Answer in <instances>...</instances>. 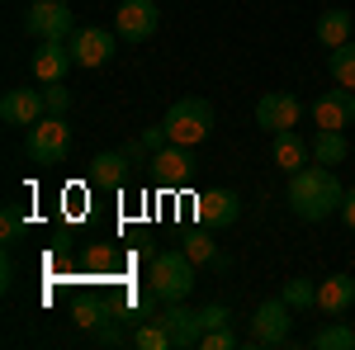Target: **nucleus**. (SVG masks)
Returning a JSON list of instances; mask_svg holds the SVG:
<instances>
[{
	"label": "nucleus",
	"mask_w": 355,
	"mask_h": 350,
	"mask_svg": "<svg viewBox=\"0 0 355 350\" xmlns=\"http://www.w3.org/2000/svg\"><path fill=\"white\" fill-rule=\"evenodd\" d=\"M152 322H162V331L171 336V346H175V350L199 346V336H204V322H199V313H194L190 303H166Z\"/></svg>",
	"instance_id": "9"
},
{
	"label": "nucleus",
	"mask_w": 355,
	"mask_h": 350,
	"mask_svg": "<svg viewBox=\"0 0 355 350\" xmlns=\"http://www.w3.org/2000/svg\"><path fill=\"white\" fill-rule=\"evenodd\" d=\"M133 346L137 350H175V346H171V336L162 331V322H152V317L133 331Z\"/></svg>",
	"instance_id": "25"
},
{
	"label": "nucleus",
	"mask_w": 355,
	"mask_h": 350,
	"mask_svg": "<svg viewBox=\"0 0 355 350\" xmlns=\"http://www.w3.org/2000/svg\"><path fill=\"white\" fill-rule=\"evenodd\" d=\"M194 213H199V222L209 232H223V227H232L242 218V194L237 189H209V194L194 199Z\"/></svg>",
	"instance_id": "10"
},
{
	"label": "nucleus",
	"mask_w": 355,
	"mask_h": 350,
	"mask_svg": "<svg viewBox=\"0 0 355 350\" xmlns=\"http://www.w3.org/2000/svg\"><path fill=\"white\" fill-rule=\"evenodd\" d=\"M142 147L157 157L162 147H171V133H166V123H157V128H142Z\"/></svg>",
	"instance_id": "31"
},
{
	"label": "nucleus",
	"mask_w": 355,
	"mask_h": 350,
	"mask_svg": "<svg viewBox=\"0 0 355 350\" xmlns=\"http://www.w3.org/2000/svg\"><path fill=\"white\" fill-rule=\"evenodd\" d=\"M128 152L119 147V152H100L95 161H90V185L95 189H123V180H128Z\"/></svg>",
	"instance_id": "16"
},
{
	"label": "nucleus",
	"mask_w": 355,
	"mask_h": 350,
	"mask_svg": "<svg viewBox=\"0 0 355 350\" xmlns=\"http://www.w3.org/2000/svg\"><path fill=\"white\" fill-rule=\"evenodd\" d=\"M162 24V10H157V0H123L119 10H114V33L119 38H128V43H142V38H152Z\"/></svg>",
	"instance_id": "8"
},
{
	"label": "nucleus",
	"mask_w": 355,
	"mask_h": 350,
	"mask_svg": "<svg viewBox=\"0 0 355 350\" xmlns=\"http://www.w3.org/2000/svg\"><path fill=\"white\" fill-rule=\"evenodd\" d=\"M289 326H294V308H289L284 298H266V303H256V317H251V346H261V350L289 346Z\"/></svg>",
	"instance_id": "6"
},
{
	"label": "nucleus",
	"mask_w": 355,
	"mask_h": 350,
	"mask_svg": "<svg viewBox=\"0 0 355 350\" xmlns=\"http://www.w3.org/2000/svg\"><path fill=\"white\" fill-rule=\"evenodd\" d=\"M232 346H237V336H232L227 326H214V331L199 336V350H232Z\"/></svg>",
	"instance_id": "28"
},
{
	"label": "nucleus",
	"mask_w": 355,
	"mask_h": 350,
	"mask_svg": "<svg viewBox=\"0 0 355 350\" xmlns=\"http://www.w3.org/2000/svg\"><path fill=\"white\" fill-rule=\"evenodd\" d=\"M166 133L171 142H180V147H199L209 128H214V105L209 100H199V95H185V100H175V105L166 109Z\"/></svg>",
	"instance_id": "3"
},
{
	"label": "nucleus",
	"mask_w": 355,
	"mask_h": 350,
	"mask_svg": "<svg viewBox=\"0 0 355 350\" xmlns=\"http://www.w3.org/2000/svg\"><path fill=\"white\" fill-rule=\"evenodd\" d=\"M71 57H76V67H105L114 57V43H119V33H110V28H100V24H85L76 28L71 38Z\"/></svg>",
	"instance_id": "11"
},
{
	"label": "nucleus",
	"mask_w": 355,
	"mask_h": 350,
	"mask_svg": "<svg viewBox=\"0 0 355 350\" xmlns=\"http://www.w3.org/2000/svg\"><path fill=\"white\" fill-rule=\"evenodd\" d=\"M270 157H275V166H284V170L294 175V170H303V166L313 161V142H303L294 128H289V133H275L270 137Z\"/></svg>",
	"instance_id": "17"
},
{
	"label": "nucleus",
	"mask_w": 355,
	"mask_h": 350,
	"mask_svg": "<svg viewBox=\"0 0 355 350\" xmlns=\"http://www.w3.org/2000/svg\"><path fill=\"white\" fill-rule=\"evenodd\" d=\"M194 147H180V142H171V147H162L157 157H152V170H157V180H162L166 189H180L185 180L194 175Z\"/></svg>",
	"instance_id": "14"
},
{
	"label": "nucleus",
	"mask_w": 355,
	"mask_h": 350,
	"mask_svg": "<svg viewBox=\"0 0 355 350\" xmlns=\"http://www.w3.org/2000/svg\"><path fill=\"white\" fill-rule=\"evenodd\" d=\"M318 308L327 313V317H341L346 308H355V279L351 274H331L318 284Z\"/></svg>",
	"instance_id": "18"
},
{
	"label": "nucleus",
	"mask_w": 355,
	"mask_h": 350,
	"mask_svg": "<svg viewBox=\"0 0 355 350\" xmlns=\"http://www.w3.org/2000/svg\"><path fill=\"white\" fill-rule=\"evenodd\" d=\"M95 341H100V346H123V331H119L114 322H100V331H95Z\"/></svg>",
	"instance_id": "32"
},
{
	"label": "nucleus",
	"mask_w": 355,
	"mask_h": 350,
	"mask_svg": "<svg viewBox=\"0 0 355 350\" xmlns=\"http://www.w3.org/2000/svg\"><path fill=\"white\" fill-rule=\"evenodd\" d=\"M76 322H81V326H100V322H110V308H100V303H81V308H76Z\"/></svg>",
	"instance_id": "29"
},
{
	"label": "nucleus",
	"mask_w": 355,
	"mask_h": 350,
	"mask_svg": "<svg viewBox=\"0 0 355 350\" xmlns=\"http://www.w3.org/2000/svg\"><path fill=\"white\" fill-rule=\"evenodd\" d=\"M194 261L175 246V251H157L152 256V270H147V284H152V294H157V303H185V298L194 294Z\"/></svg>",
	"instance_id": "2"
},
{
	"label": "nucleus",
	"mask_w": 355,
	"mask_h": 350,
	"mask_svg": "<svg viewBox=\"0 0 355 350\" xmlns=\"http://www.w3.org/2000/svg\"><path fill=\"white\" fill-rule=\"evenodd\" d=\"M313 119H318V128H351L355 123V90H322L318 100H313Z\"/></svg>",
	"instance_id": "15"
},
{
	"label": "nucleus",
	"mask_w": 355,
	"mask_h": 350,
	"mask_svg": "<svg viewBox=\"0 0 355 350\" xmlns=\"http://www.w3.org/2000/svg\"><path fill=\"white\" fill-rule=\"evenodd\" d=\"M0 232H5V246L19 242V232H24V218H19V209H15V204H5V213H0Z\"/></svg>",
	"instance_id": "27"
},
{
	"label": "nucleus",
	"mask_w": 355,
	"mask_h": 350,
	"mask_svg": "<svg viewBox=\"0 0 355 350\" xmlns=\"http://www.w3.org/2000/svg\"><path fill=\"white\" fill-rule=\"evenodd\" d=\"M24 33L33 43H48V38H71L76 33V10L67 0H33L24 15Z\"/></svg>",
	"instance_id": "5"
},
{
	"label": "nucleus",
	"mask_w": 355,
	"mask_h": 350,
	"mask_svg": "<svg viewBox=\"0 0 355 350\" xmlns=\"http://www.w3.org/2000/svg\"><path fill=\"white\" fill-rule=\"evenodd\" d=\"M336 218H341V222H346V227L355 232V189H346V199H341V213H336Z\"/></svg>",
	"instance_id": "33"
},
{
	"label": "nucleus",
	"mask_w": 355,
	"mask_h": 350,
	"mask_svg": "<svg viewBox=\"0 0 355 350\" xmlns=\"http://www.w3.org/2000/svg\"><path fill=\"white\" fill-rule=\"evenodd\" d=\"M28 67H33V76H38L43 85L67 81V71L76 67L71 43H67V38H48V43H38V48H33V57H28Z\"/></svg>",
	"instance_id": "12"
},
{
	"label": "nucleus",
	"mask_w": 355,
	"mask_h": 350,
	"mask_svg": "<svg viewBox=\"0 0 355 350\" xmlns=\"http://www.w3.org/2000/svg\"><path fill=\"white\" fill-rule=\"evenodd\" d=\"M123 152H128V161H142V157H152V152H147V147H142V137H137V142H123Z\"/></svg>",
	"instance_id": "34"
},
{
	"label": "nucleus",
	"mask_w": 355,
	"mask_h": 350,
	"mask_svg": "<svg viewBox=\"0 0 355 350\" xmlns=\"http://www.w3.org/2000/svg\"><path fill=\"white\" fill-rule=\"evenodd\" d=\"M180 251L190 256L194 265H227L218 256V246H214V237H209V227H199V232H185L180 237Z\"/></svg>",
	"instance_id": "21"
},
{
	"label": "nucleus",
	"mask_w": 355,
	"mask_h": 350,
	"mask_svg": "<svg viewBox=\"0 0 355 350\" xmlns=\"http://www.w3.org/2000/svg\"><path fill=\"white\" fill-rule=\"evenodd\" d=\"M327 67H331V81L355 90V43H341V48H331L327 53Z\"/></svg>",
	"instance_id": "22"
},
{
	"label": "nucleus",
	"mask_w": 355,
	"mask_h": 350,
	"mask_svg": "<svg viewBox=\"0 0 355 350\" xmlns=\"http://www.w3.org/2000/svg\"><path fill=\"white\" fill-rule=\"evenodd\" d=\"M48 114V100H43V90H5V100H0V119L10 123V128H33L38 119Z\"/></svg>",
	"instance_id": "13"
},
{
	"label": "nucleus",
	"mask_w": 355,
	"mask_h": 350,
	"mask_svg": "<svg viewBox=\"0 0 355 350\" xmlns=\"http://www.w3.org/2000/svg\"><path fill=\"white\" fill-rule=\"evenodd\" d=\"M341 199H346V185L336 180V166L308 161L303 170L289 175V209L303 222H322V218L341 213Z\"/></svg>",
	"instance_id": "1"
},
{
	"label": "nucleus",
	"mask_w": 355,
	"mask_h": 350,
	"mask_svg": "<svg viewBox=\"0 0 355 350\" xmlns=\"http://www.w3.org/2000/svg\"><path fill=\"white\" fill-rule=\"evenodd\" d=\"M227 317H232V313H227L223 303H209V308H199V322H204V331H214V326H227Z\"/></svg>",
	"instance_id": "30"
},
{
	"label": "nucleus",
	"mask_w": 355,
	"mask_h": 350,
	"mask_svg": "<svg viewBox=\"0 0 355 350\" xmlns=\"http://www.w3.org/2000/svg\"><path fill=\"white\" fill-rule=\"evenodd\" d=\"M43 100H48V114H62V119H67V109H71V90H67V81L43 85Z\"/></svg>",
	"instance_id": "26"
},
{
	"label": "nucleus",
	"mask_w": 355,
	"mask_h": 350,
	"mask_svg": "<svg viewBox=\"0 0 355 350\" xmlns=\"http://www.w3.org/2000/svg\"><path fill=\"white\" fill-rule=\"evenodd\" d=\"M279 298L289 303V308H318V284L313 279H284V289H279Z\"/></svg>",
	"instance_id": "23"
},
{
	"label": "nucleus",
	"mask_w": 355,
	"mask_h": 350,
	"mask_svg": "<svg viewBox=\"0 0 355 350\" xmlns=\"http://www.w3.org/2000/svg\"><path fill=\"white\" fill-rule=\"evenodd\" d=\"M351 28H355L351 10H327V15H318V43L331 53V48L351 43Z\"/></svg>",
	"instance_id": "19"
},
{
	"label": "nucleus",
	"mask_w": 355,
	"mask_h": 350,
	"mask_svg": "<svg viewBox=\"0 0 355 350\" xmlns=\"http://www.w3.org/2000/svg\"><path fill=\"white\" fill-rule=\"evenodd\" d=\"M299 119H303V105H299V95H289V90H270V95L256 100V128H266L270 137L299 128Z\"/></svg>",
	"instance_id": "7"
},
{
	"label": "nucleus",
	"mask_w": 355,
	"mask_h": 350,
	"mask_svg": "<svg viewBox=\"0 0 355 350\" xmlns=\"http://www.w3.org/2000/svg\"><path fill=\"white\" fill-rule=\"evenodd\" d=\"M318 350H355V326H341V322H327L318 336H313Z\"/></svg>",
	"instance_id": "24"
},
{
	"label": "nucleus",
	"mask_w": 355,
	"mask_h": 350,
	"mask_svg": "<svg viewBox=\"0 0 355 350\" xmlns=\"http://www.w3.org/2000/svg\"><path fill=\"white\" fill-rule=\"evenodd\" d=\"M346 133L341 128H318L313 133V161H322V166H341L346 161Z\"/></svg>",
	"instance_id": "20"
},
{
	"label": "nucleus",
	"mask_w": 355,
	"mask_h": 350,
	"mask_svg": "<svg viewBox=\"0 0 355 350\" xmlns=\"http://www.w3.org/2000/svg\"><path fill=\"white\" fill-rule=\"evenodd\" d=\"M24 152L33 166H62L67 152H71V128L62 114H43L33 128L24 133Z\"/></svg>",
	"instance_id": "4"
}]
</instances>
